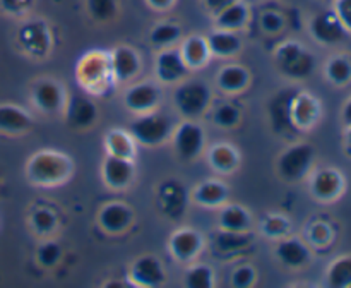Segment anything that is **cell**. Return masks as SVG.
<instances>
[{"label":"cell","instance_id":"cell-38","mask_svg":"<svg viewBox=\"0 0 351 288\" xmlns=\"http://www.w3.org/2000/svg\"><path fill=\"white\" fill-rule=\"evenodd\" d=\"M33 226L36 232L48 233L55 226V216L48 209H38L33 215Z\"/></svg>","mask_w":351,"mask_h":288},{"label":"cell","instance_id":"cell-1","mask_svg":"<svg viewBox=\"0 0 351 288\" xmlns=\"http://www.w3.org/2000/svg\"><path fill=\"white\" fill-rule=\"evenodd\" d=\"M72 163L67 156L57 151H43L34 154L33 160L27 165V175L36 184H58L67 180L71 173Z\"/></svg>","mask_w":351,"mask_h":288},{"label":"cell","instance_id":"cell-16","mask_svg":"<svg viewBox=\"0 0 351 288\" xmlns=\"http://www.w3.org/2000/svg\"><path fill=\"white\" fill-rule=\"evenodd\" d=\"M130 219H132V213L125 204H120V202L106 204L99 213V225L110 233H120L125 230Z\"/></svg>","mask_w":351,"mask_h":288},{"label":"cell","instance_id":"cell-44","mask_svg":"<svg viewBox=\"0 0 351 288\" xmlns=\"http://www.w3.org/2000/svg\"><path fill=\"white\" fill-rule=\"evenodd\" d=\"M311 239L314 240L315 243H326L329 239H331V230H329L328 225L324 223H317L311 228Z\"/></svg>","mask_w":351,"mask_h":288},{"label":"cell","instance_id":"cell-36","mask_svg":"<svg viewBox=\"0 0 351 288\" xmlns=\"http://www.w3.org/2000/svg\"><path fill=\"white\" fill-rule=\"evenodd\" d=\"M88 10L95 19L110 21L117 14V0H88Z\"/></svg>","mask_w":351,"mask_h":288},{"label":"cell","instance_id":"cell-29","mask_svg":"<svg viewBox=\"0 0 351 288\" xmlns=\"http://www.w3.org/2000/svg\"><path fill=\"white\" fill-rule=\"evenodd\" d=\"M247 81H249L247 71L243 67H239V65H226L218 74V84L225 91L230 93L240 91V89L245 88Z\"/></svg>","mask_w":351,"mask_h":288},{"label":"cell","instance_id":"cell-6","mask_svg":"<svg viewBox=\"0 0 351 288\" xmlns=\"http://www.w3.org/2000/svg\"><path fill=\"white\" fill-rule=\"evenodd\" d=\"M311 34L322 45H338L341 41H345L348 38V31L345 29V26L341 24V21L338 19V16L335 14V10H324V12H319L312 17L311 21Z\"/></svg>","mask_w":351,"mask_h":288},{"label":"cell","instance_id":"cell-32","mask_svg":"<svg viewBox=\"0 0 351 288\" xmlns=\"http://www.w3.org/2000/svg\"><path fill=\"white\" fill-rule=\"evenodd\" d=\"M106 146H108L110 154L129 158V160L134 156V139L130 134L120 132V130H113V132L108 134Z\"/></svg>","mask_w":351,"mask_h":288},{"label":"cell","instance_id":"cell-4","mask_svg":"<svg viewBox=\"0 0 351 288\" xmlns=\"http://www.w3.org/2000/svg\"><path fill=\"white\" fill-rule=\"evenodd\" d=\"M314 147L307 143H300L288 147L280 156V161H278L280 175L288 182L300 180L311 170L312 163H314Z\"/></svg>","mask_w":351,"mask_h":288},{"label":"cell","instance_id":"cell-9","mask_svg":"<svg viewBox=\"0 0 351 288\" xmlns=\"http://www.w3.org/2000/svg\"><path fill=\"white\" fill-rule=\"evenodd\" d=\"M343 191V177L335 168H324L319 170L312 177V192L315 197L322 201H331L336 199Z\"/></svg>","mask_w":351,"mask_h":288},{"label":"cell","instance_id":"cell-7","mask_svg":"<svg viewBox=\"0 0 351 288\" xmlns=\"http://www.w3.org/2000/svg\"><path fill=\"white\" fill-rule=\"evenodd\" d=\"M175 147L185 160H192L204 147V132L192 122H184L175 130Z\"/></svg>","mask_w":351,"mask_h":288},{"label":"cell","instance_id":"cell-28","mask_svg":"<svg viewBox=\"0 0 351 288\" xmlns=\"http://www.w3.org/2000/svg\"><path fill=\"white\" fill-rule=\"evenodd\" d=\"M219 223H221V226L226 232L242 233L243 230H247L250 219L245 209L237 204H232L223 209L221 215H219Z\"/></svg>","mask_w":351,"mask_h":288},{"label":"cell","instance_id":"cell-17","mask_svg":"<svg viewBox=\"0 0 351 288\" xmlns=\"http://www.w3.org/2000/svg\"><path fill=\"white\" fill-rule=\"evenodd\" d=\"M297 93L298 91H293V89H287V91L280 93L269 105L273 125L278 130L288 129V127L293 125V120H291V105H293V99L297 96Z\"/></svg>","mask_w":351,"mask_h":288},{"label":"cell","instance_id":"cell-22","mask_svg":"<svg viewBox=\"0 0 351 288\" xmlns=\"http://www.w3.org/2000/svg\"><path fill=\"white\" fill-rule=\"evenodd\" d=\"M216 16V24H218L219 29L226 31H237L240 27L245 26L247 19H249V9L243 2L235 0L233 3H230L228 7H225L223 10H219Z\"/></svg>","mask_w":351,"mask_h":288},{"label":"cell","instance_id":"cell-3","mask_svg":"<svg viewBox=\"0 0 351 288\" xmlns=\"http://www.w3.org/2000/svg\"><path fill=\"white\" fill-rule=\"evenodd\" d=\"M278 65L291 79H305L314 72L315 57L297 41H288L278 50Z\"/></svg>","mask_w":351,"mask_h":288},{"label":"cell","instance_id":"cell-23","mask_svg":"<svg viewBox=\"0 0 351 288\" xmlns=\"http://www.w3.org/2000/svg\"><path fill=\"white\" fill-rule=\"evenodd\" d=\"M208 47L211 53L219 55V57H230V55L237 53L242 47L240 38L237 36L235 31L218 29L208 36Z\"/></svg>","mask_w":351,"mask_h":288},{"label":"cell","instance_id":"cell-15","mask_svg":"<svg viewBox=\"0 0 351 288\" xmlns=\"http://www.w3.org/2000/svg\"><path fill=\"white\" fill-rule=\"evenodd\" d=\"M132 278L137 285L144 287H158L163 281L165 271L163 266L154 257H141L132 266Z\"/></svg>","mask_w":351,"mask_h":288},{"label":"cell","instance_id":"cell-20","mask_svg":"<svg viewBox=\"0 0 351 288\" xmlns=\"http://www.w3.org/2000/svg\"><path fill=\"white\" fill-rule=\"evenodd\" d=\"M201 237L194 230H180L170 240L171 252L180 261L192 259L199 252V249H201Z\"/></svg>","mask_w":351,"mask_h":288},{"label":"cell","instance_id":"cell-30","mask_svg":"<svg viewBox=\"0 0 351 288\" xmlns=\"http://www.w3.org/2000/svg\"><path fill=\"white\" fill-rule=\"evenodd\" d=\"M326 75L336 86H345L351 81V60L345 55H336L326 65Z\"/></svg>","mask_w":351,"mask_h":288},{"label":"cell","instance_id":"cell-41","mask_svg":"<svg viewBox=\"0 0 351 288\" xmlns=\"http://www.w3.org/2000/svg\"><path fill=\"white\" fill-rule=\"evenodd\" d=\"M332 10L338 16V19L341 21L345 29L351 33V0H335Z\"/></svg>","mask_w":351,"mask_h":288},{"label":"cell","instance_id":"cell-34","mask_svg":"<svg viewBox=\"0 0 351 288\" xmlns=\"http://www.w3.org/2000/svg\"><path fill=\"white\" fill-rule=\"evenodd\" d=\"M185 285L191 288H209L213 285V273L204 264L192 266L185 274Z\"/></svg>","mask_w":351,"mask_h":288},{"label":"cell","instance_id":"cell-14","mask_svg":"<svg viewBox=\"0 0 351 288\" xmlns=\"http://www.w3.org/2000/svg\"><path fill=\"white\" fill-rule=\"evenodd\" d=\"M65 112H67V120L72 127H88L96 119L95 103L89 101L84 96H71L67 106H65Z\"/></svg>","mask_w":351,"mask_h":288},{"label":"cell","instance_id":"cell-25","mask_svg":"<svg viewBox=\"0 0 351 288\" xmlns=\"http://www.w3.org/2000/svg\"><path fill=\"white\" fill-rule=\"evenodd\" d=\"M209 47L208 41L201 36H192L189 38L184 43V48H182V57H184L185 64L189 65V69H195L199 65L204 64L209 57Z\"/></svg>","mask_w":351,"mask_h":288},{"label":"cell","instance_id":"cell-5","mask_svg":"<svg viewBox=\"0 0 351 288\" xmlns=\"http://www.w3.org/2000/svg\"><path fill=\"white\" fill-rule=\"evenodd\" d=\"M211 101V91L206 84L199 81L184 82L175 91V105L189 119L202 115Z\"/></svg>","mask_w":351,"mask_h":288},{"label":"cell","instance_id":"cell-18","mask_svg":"<svg viewBox=\"0 0 351 288\" xmlns=\"http://www.w3.org/2000/svg\"><path fill=\"white\" fill-rule=\"evenodd\" d=\"M112 72L120 81L134 77L139 72V57L134 50L127 47L117 48L112 53Z\"/></svg>","mask_w":351,"mask_h":288},{"label":"cell","instance_id":"cell-2","mask_svg":"<svg viewBox=\"0 0 351 288\" xmlns=\"http://www.w3.org/2000/svg\"><path fill=\"white\" fill-rule=\"evenodd\" d=\"M129 134L134 141L146 146H158L173 134V122L165 113L144 112L129 125Z\"/></svg>","mask_w":351,"mask_h":288},{"label":"cell","instance_id":"cell-24","mask_svg":"<svg viewBox=\"0 0 351 288\" xmlns=\"http://www.w3.org/2000/svg\"><path fill=\"white\" fill-rule=\"evenodd\" d=\"M19 40L26 47V50L34 55L43 53L48 48V33L41 23H29L23 26L19 33Z\"/></svg>","mask_w":351,"mask_h":288},{"label":"cell","instance_id":"cell-37","mask_svg":"<svg viewBox=\"0 0 351 288\" xmlns=\"http://www.w3.org/2000/svg\"><path fill=\"white\" fill-rule=\"evenodd\" d=\"M239 119H240L239 110H237L233 105H221L219 108H216L215 112V120L221 127L235 125V123L239 122Z\"/></svg>","mask_w":351,"mask_h":288},{"label":"cell","instance_id":"cell-33","mask_svg":"<svg viewBox=\"0 0 351 288\" xmlns=\"http://www.w3.org/2000/svg\"><path fill=\"white\" fill-rule=\"evenodd\" d=\"M209 158H211L213 167L221 171L233 170L237 167V163H239V156H237L235 149L226 146V144H219V146L213 147Z\"/></svg>","mask_w":351,"mask_h":288},{"label":"cell","instance_id":"cell-39","mask_svg":"<svg viewBox=\"0 0 351 288\" xmlns=\"http://www.w3.org/2000/svg\"><path fill=\"white\" fill-rule=\"evenodd\" d=\"M58 257H60V247L55 242H47L38 250V259H40L43 266H53L58 261Z\"/></svg>","mask_w":351,"mask_h":288},{"label":"cell","instance_id":"cell-10","mask_svg":"<svg viewBox=\"0 0 351 288\" xmlns=\"http://www.w3.org/2000/svg\"><path fill=\"white\" fill-rule=\"evenodd\" d=\"M103 177H105L106 184L110 187L122 189L132 180L134 167L129 158L110 154L105 160V163H103Z\"/></svg>","mask_w":351,"mask_h":288},{"label":"cell","instance_id":"cell-49","mask_svg":"<svg viewBox=\"0 0 351 288\" xmlns=\"http://www.w3.org/2000/svg\"><path fill=\"white\" fill-rule=\"evenodd\" d=\"M346 143H348V147L351 149V125H346Z\"/></svg>","mask_w":351,"mask_h":288},{"label":"cell","instance_id":"cell-13","mask_svg":"<svg viewBox=\"0 0 351 288\" xmlns=\"http://www.w3.org/2000/svg\"><path fill=\"white\" fill-rule=\"evenodd\" d=\"M33 98L43 112H58L65 105L62 88L53 81H40L34 86Z\"/></svg>","mask_w":351,"mask_h":288},{"label":"cell","instance_id":"cell-26","mask_svg":"<svg viewBox=\"0 0 351 288\" xmlns=\"http://www.w3.org/2000/svg\"><path fill=\"white\" fill-rule=\"evenodd\" d=\"M328 285L332 288L351 287V256L332 261L328 269Z\"/></svg>","mask_w":351,"mask_h":288},{"label":"cell","instance_id":"cell-47","mask_svg":"<svg viewBox=\"0 0 351 288\" xmlns=\"http://www.w3.org/2000/svg\"><path fill=\"white\" fill-rule=\"evenodd\" d=\"M341 119L345 122V125H351V98H348V101L345 103L341 112Z\"/></svg>","mask_w":351,"mask_h":288},{"label":"cell","instance_id":"cell-35","mask_svg":"<svg viewBox=\"0 0 351 288\" xmlns=\"http://www.w3.org/2000/svg\"><path fill=\"white\" fill-rule=\"evenodd\" d=\"M180 38V27L175 24H158L153 31H151V41L156 47H167V45L173 43Z\"/></svg>","mask_w":351,"mask_h":288},{"label":"cell","instance_id":"cell-42","mask_svg":"<svg viewBox=\"0 0 351 288\" xmlns=\"http://www.w3.org/2000/svg\"><path fill=\"white\" fill-rule=\"evenodd\" d=\"M261 24L267 33H276L283 27V17L278 12H264L261 17Z\"/></svg>","mask_w":351,"mask_h":288},{"label":"cell","instance_id":"cell-27","mask_svg":"<svg viewBox=\"0 0 351 288\" xmlns=\"http://www.w3.org/2000/svg\"><path fill=\"white\" fill-rule=\"evenodd\" d=\"M226 194H228V189L221 182H204V184L195 189L194 199L199 204L216 206L225 201Z\"/></svg>","mask_w":351,"mask_h":288},{"label":"cell","instance_id":"cell-48","mask_svg":"<svg viewBox=\"0 0 351 288\" xmlns=\"http://www.w3.org/2000/svg\"><path fill=\"white\" fill-rule=\"evenodd\" d=\"M149 2V5H153L154 9H167V7H170L171 3H173V0H147Z\"/></svg>","mask_w":351,"mask_h":288},{"label":"cell","instance_id":"cell-43","mask_svg":"<svg viewBox=\"0 0 351 288\" xmlns=\"http://www.w3.org/2000/svg\"><path fill=\"white\" fill-rule=\"evenodd\" d=\"M254 281V269L249 266H242L233 273V285L239 288L249 287Z\"/></svg>","mask_w":351,"mask_h":288},{"label":"cell","instance_id":"cell-12","mask_svg":"<svg viewBox=\"0 0 351 288\" xmlns=\"http://www.w3.org/2000/svg\"><path fill=\"white\" fill-rule=\"evenodd\" d=\"M158 99H160L158 88L154 84H149V82L132 86L125 93V105L132 112H149L158 105Z\"/></svg>","mask_w":351,"mask_h":288},{"label":"cell","instance_id":"cell-8","mask_svg":"<svg viewBox=\"0 0 351 288\" xmlns=\"http://www.w3.org/2000/svg\"><path fill=\"white\" fill-rule=\"evenodd\" d=\"M156 72L160 81L177 82L189 74V65L185 64L182 51L165 50L156 60Z\"/></svg>","mask_w":351,"mask_h":288},{"label":"cell","instance_id":"cell-31","mask_svg":"<svg viewBox=\"0 0 351 288\" xmlns=\"http://www.w3.org/2000/svg\"><path fill=\"white\" fill-rule=\"evenodd\" d=\"M161 201H163L165 211L170 213V215H178V213L184 209V189L177 184V182H170V184H165L163 189H161Z\"/></svg>","mask_w":351,"mask_h":288},{"label":"cell","instance_id":"cell-45","mask_svg":"<svg viewBox=\"0 0 351 288\" xmlns=\"http://www.w3.org/2000/svg\"><path fill=\"white\" fill-rule=\"evenodd\" d=\"M31 0H0V5L7 10V12H19V10L26 9L29 5Z\"/></svg>","mask_w":351,"mask_h":288},{"label":"cell","instance_id":"cell-11","mask_svg":"<svg viewBox=\"0 0 351 288\" xmlns=\"http://www.w3.org/2000/svg\"><path fill=\"white\" fill-rule=\"evenodd\" d=\"M319 112H321V106H319L317 99L314 96L307 95V93H297L293 99V105H291V120H293V125L300 127V129H307V127L315 125L319 119Z\"/></svg>","mask_w":351,"mask_h":288},{"label":"cell","instance_id":"cell-46","mask_svg":"<svg viewBox=\"0 0 351 288\" xmlns=\"http://www.w3.org/2000/svg\"><path fill=\"white\" fill-rule=\"evenodd\" d=\"M233 2H235V0H204L206 7H208L213 14H218L219 10H223L225 7H228L230 3Z\"/></svg>","mask_w":351,"mask_h":288},{"label":"cell","instance_id":"cell-21","mask_svg":"<svg viewBox=\"0 0 351 288\" xmlns=\"http://www.w3.org/2000/svg\"><path fill=\"white\" fill-rule=\"evenodd\" d=\"M33 123L31 117L23 108L14 105L0 106V130L7 134H19L27 130Z\"/></svg>","mask_w":351,"mask_h":288},{"label":"cell","instance_id":"cell-40","mask_svg":"<svg viewBox=\"0 0 351 288\" xmlns=\"http://www.w3.org/2000/svg\"><path fill=\"white\" fill-rule=\"evenodd\" d=\"M263 230L267 233V235H273V237L283 235V233H287L288 230L287 218H281V216H269V218L264 221Z\"/></svg>","mask_w":351,"mask_h":288},{"label":"cell","instance_id":"cell-19","mask_svg":"<svg viewBox=\"0 0 351 288\" xmlns=\"http://www.w3.org/2000/svg\"><path fill=\"white\" fill-rule=\"evenodd\" d=\"M278 259L283 264L290 267H300L308 263L311 259V252L308 247L298 239H287L278 245L276 249Z\"/></svg>","mask_w":351,"mask_h":288}]
</instances>
